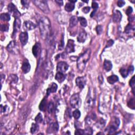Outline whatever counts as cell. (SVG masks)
Masks as SVG:
<instances>
[{
	"label": "cell",
	"mask_w": 135,
	"mask_h": 135,
	"mask_svg": "<svg viewBox=\"0 0 135 135\" xmlns=\"http://www.w3.org/2000/svg\"><path fill=\"white\" fill-rule=\"evenodd\" d=\"M122 18V14L119 11L115 10L113 13V22L116 23L119 22Z\"/></svg>",
	"instance_id": "13"
},
{
	"label": "cell",
	"mask_w": 135,
	"mask_h": 135,
	"mask_svg": "<svg viewBox=\"0 0 135 135\" xmlns=\"http://www.w3.org/2000/svg\"><path fill=\"white\" fill-rule=\"evenodd\" d=\"M57 89H58V86H57V84L55 83H53L51 85V87L49 89H48L47 95L49 96L50 94V93L56 92Z\"/></svg>",
	"instance_id": "20"
},
{
	"label": "cell",
	"mask_w": 135,
	"mask_h": 135,
	"mask_svg": "<svg viewBox=\"0 0 135 135\" xmlns=\"http://www.w3.org/2000/svg\"><path fill=\"white\" fill-rule=\"evenodd\" d=\"M8 11L9 12L13 14V16L15 18H19L21 16V14L17 10L16 6L13 3H10L8 5Z\"/></svg>",
	"instance_id": "7"
},
{
	"label": "cell",
	"mask_w": 135,
	"mask_h": 135,
	"mask_svg": "<svg viewBox=\"0 0 135 135\" xmlns=\"http://www.w3.org/2000/svg\"><path fill=\"white\" fill-rule=\"evenodd\" d=\"M22 70L24 74H27L31 70V65L27 61H25L22 66Z\"/></svg>",
	"instance_id": "16"
},
{
	"label": "cell",
	"mask_w": 135,
	"mask_h": 135,
	"mask_svg": "<svg viewBox=\"0 0 135 135\" xmlns=\"http://www.w3.org/2000/svg\"><path fill=\"white\" fill-rule=\"evenodd\" d=\"M8 80L11 83H17L18 80V78L16 75L11 74L9 77Z\"/></svg>",
	"instance_id": "26"
},
{
	"label": "cell",
	"mask_w": 135,
	"mask_h": 135,
	"mask_svg": "<svg viewBox=\"0 0 135 135\" xmlns=\"http://www.w3.org/2000/svg\"><path fill=\"white\" fill-rule=\"evenodd\" d=\"M128 20H129V21H130V22H131V21H134V17H129Z\"/></svg>",
	"instance_id": "51"
},
{
	"label": "cell",
	"mask_w": 135,
	"mask_h": 135,
	"mask_svg": "<svg viewBox=\"0 0 135 135\" xmlns=\"http://www.w3.org/2000/svg\"><path fill=\"white\" fill-rule=\"evenodd\" d=\"M33 3L39 8L41 10H42L45 13H49L50 12L49 6L48 5L47 2L44 0L42 1H33Z\"/></svg>",
	"instance_id": "4"
},
{
	"label": "cell",
	"mask_w": 135,
	"mask_h": 135,
	"mask_svg": "<svg viewBox=\"0 0 135 135\" xmlns=\"http://www.w3.org/2000/svg\"><path fill=\"white\" fill-rule=\"evenodd\" d=\"M35 122L37 123H41L43 121V116L41 113H39L35 118Z\"/></svg>",
	"instance_id": "36"
},
{
	"label": "cell",
	"mask_w": 135,
	"mask_h": 135,
	"mask_svg": "<svg viewBox=\"0 0 135 135\" xmlns=\"http://www.w3.org/2000/svg\"><path fill=\"white\" fill-rule=\"evenodd\" d=\"M55 78H56V80L58 81L59 83H61V82L65 81V74H63V73L58 72L56 75Z\"/></svg>",
	"instance_id": "18"
},
{
	"label": "cell",
	"mask_w": 135,
	"mask_h": 135,
	"mask_svg": "<svg viewBox=\"0 0 135 135\" xmlns=\"http://www.w3.org/2000/svg\"><path fill=\"white\" fill-rule=\"evenodd\" d=\"M82 12L84 13H88L90 11V8L89 6H86L82 9Z\"/></svg>",
	"instance_id": "43"
},
{
	"label": "cell",
	"mask_w": 135,
	"mask_h": 135,
	"mask_svg": "<svg viewBox=\"0 0 135 135\" xmlns=\"http://www.w3.org/2000/svg\"><path fill=\"white\" fill-rule=\"evenodd\" d=\"M73 116L75 119H78L81 116V113L79 110H75V111L73 112Z\"/></svg>",
	"instance_id": "37"
},
{
	"label": "cell",
	"mask_w": 135,
	"mask_h": 135,
	"mask_svg": "<svg viewBox=\"0 0 135 135\" xmlns=\"http://www.w3.org/2000/svg\"><path fill=\"white\" fill-rule=\"evenodd\" d=\"M78 21L80 23V24L82 26L86 27L87 26V21L85 18L83 17H78Z\"/></svg>",
	"instance_id": "31"
},
{
	"label": "cell",
	"mask_w": 135,
	"mask_h": 135,
	"mask_svg": "<svg viewBox=\"0 0 135 135\" xmlns=\"http://www.w3.org/2000/svg\"><path fill=\"white\" fill-rule=\"evenodd\" d=\"M74 7H75L74 3L69 2V3H67L65 4V8L66 11H67L68 12H72V11L74 10Z\"/></svg>",
	"instance_id": "21"
},
{
	"label": "cell",
	"mask_w": 135,
	"mask_h": 135,
	"mask_svg": "<svg viewBox=\"0 0 135 135\" xmlns=\"http://www.w3.org/2000/svg\"><path fill=\"white\" fill-rule=\"evenodd\" d=\"M93 100L92 98V97L91 96V94L90 93H89V96L87 98V100H86V103H87V106L88 107H90L91 106V105L93 104Z\"/></svg>",
	"instance_id": "32"
},
{
	"label": "cell",
	"mask_w": 135,
	"mask_h": 135,
	"mask_svg": "<svg viewBox=\"0 0 135 135\" xmlns=\"http://www.w3.org/2000/svg\"><path fill=\"white\" fill-rule=\"evenodd\" d=\"M9 29V26L7 24H2L1 25V30L2 31H4V32H6V31H8Z\"/></svg>",
	"instance_id": "40"
},
{
	"label": "cell",
	"mask_w": 135,
	"mask_h": 135,
	"mask_svg": "<svg viewBox=\"0 0 135 135\" xmlns=\"http://www.w3.org/2000/svg\"><path fill=\"white\" fill-rule=\"evenodd\" d=\"M128 106L129 108L132 109H135V99L134 98H132V99L129 100V101L128 103Z\"/></svg>",
	"instance_id": "38"
},
{
	"label": "cell",
	"mask_w": 135,
	"mask_h": 135,
	"mask_svg": "<svg viewBox=\"0 0 135 135\" xmlns=\"http://www.w3.org/2000/svg\"><path fill=\"white\" fill-rule=\"evenodd\" d=\"M107 80L110 84H113L119 80V78L116 75H112L108 78Z\"/></svg>",
	"instance_id": "23"
},
{
	"label": "cell",
	"mask_w": 135,
	"mask_h": 135,
	"mask_svg": "<svg viewBox=\"0 0 135 135\" xmlns=\"http://www.w3.org/2000/svg\"><path fill=\"white\" fill-rule=\"evenodd\" d=\"M78 22V18H77V17L73 16L70 18V27H73L77 25Z\"/></svg>",
	"instance_id": "22"
},
{
	"label": "cell",
	"mask_w": 135,
	"mask_h": 135,
	"mask_svg": "<svg viewBox=\"0 0 135 135\" xmlns=\"http://www.w3.org/2000/svg\"><path fill=\"white\" fill-rule=\"evenodd\" d=\"M104 67L105 70H106L107 71H109L111 70L113 68V65H112L111 62L110 61L106 60L104 62Z\"/></svg>",
	"instance_id": "19"
},
{
	"label": "cell",
	"mask_w": 135,
	"mask_h": 135,
	"mask_svg": "<svg viewBox=\"0 0 135 135\" xmlns=\"http://www.w3.org/2000/svg\"><path fill=\"white\" fill-rule=\"evenodd\" d=\"M21 25V21L19 19V18H15L14 23V30L13 35H14L16 33H17L20 29Z\"/></svg>",
	"instance_id": "14"
},
{
	"label": "cell",
	"mask_w": 135,
	"mask_h": 135,
	"mask_svg": "<svg viewBox=\"0 0 135 135\" xmlns=\"http://www.w3.org/2000/svg\"><path fill=\"white\" fill-rule=\"evenodd\" d=\"M56 2L59 4V5H60V6L63 5V1H57V0H56Z\"/></svg>",
	"instance_id": "50"
},
{
	"label": "cell",
	"mask_w": 135,
	"mask_h": 135,
	"mask_svg": "<svg viewBox=\"0 0 135 135\" xmlns=\"http://www.w3.org/2000/svg\"><path fill=\"white\" fill-rule=\"evenodd\" d=\"M74 42L73 40H69L67 43V47L65 48V51L68 53L74 52Z\"/></svg>",
	"instance_id": "10"
},
{
	"label": "cell",
	"mask_w": 135,
	"mask_h": 135,
	"mask_svg": "<svg viewBox=\"0 0 135 135\" xmlns=\"http://www.w3.org/2000/svg\"><path fill=\"white\" fill-rule=\"evenodd\" d=\"M48 108V111L49 112V113H51L53 112L54 109V105L53 104V103L52 102H50L48 106L47 107Z\"/></svg>",
	"instance_id": "33"
},
{
	"label": "cell",
	"mask_w": 135,
	"mask_h": 135,
	"mask_svg": "<svg viewBox=\"0 0 135 135\" xmlns=\"http://www.w3.org/2000/svg\"><path fill=\"white\" fill-rule=\"evenodd\" d=\"M28 34L26 32H23L19 35V39L22 45H26L28 41Z\"/></svg>",
	"instance_id": "12"
},
{
	"label": "cell",
	"mask_w": 135,
	"mask_h": 135,
	"mask_svg": "<svg viewBox=\"0 0 135 135\" xmlns=\"http://www.w3.org/2000/svg\"><path fill=\"white\" fill-rule=\"evenodd\" d=\"M87 34L85 31H83L79 33V35L78 36L77 40L79 42L83 43L87 39Z\"/></svg>",
	"instance_id": "17"
},
{
	"label": "cell",
	"mask_w": 135,
	"mask_h": 135,
	"mask_svg": "<svg viewBox=\"0 0 135 135\" xmlns=\"http://www.w3.org/2000/svg\"><path fill=\"white\" fill-rule=\"evenodd\" d=\"M134 66L132 65L130 66V67L128 68V72L131 73V74H132V73L134 72Z\"/></svg>",
	"instance_id": "49"
},
{
	"label": "cell",
	"mask_w": 135,
	"mask_h": 135,
	"mask_svg": "<svg viewBox=\"0 0 135 135\" xmlns=\"http://www.w3.org/2000/svg\"><path fill=\"white\" fill-rule=\"evenodd\" d=\"M92 7L93 9V11L92 13H91V15H90V17H92L93 16L95 15V14L96 12V11H97V9L98 8V4L97 3H96L95 1H93L92 3Z\"/></svg>",
	"instance_id": "28"
},
{
	"label": "cell",
	"mask_w": 135,
	"mask_h": 135,
	"mask_svg": "<svg viewBox=\"0 0 135 135\" xmlns=\"http://www.w3.org/2000/svg\"><path fill=\"white\" fill-rule=\"evenodd\" d=\"M63 47H64V38H63V35H62V39L60 41V45H59V49L62 50L63 49Z\"/></svg>",
	"instance_id": "42"
},
{
	"label": "cell",
	"mask_w": 135,
	"mask_h": 135,
	"mask_svg": "<svg viewBox=\"0 0 135 135\" xmlns=\"http://www.w3.org/2000/svg\"><path fill=\"white\" fill-rule=\"evenodd\" d=\"M77 86L80 89H82L85 86L86 84V78L84 77H78L75 80Z\"/></svg>",
	"instance_id": "9"
},
{
	"label": "cell",
	"mask_w": 135,
	"mask_h": 135,
	"mask_svg": "<svg viewBox=\"0 0 135 135\" xmlns=\"http://www.w3.org/2000/svg\"><path fill=\"white\" fill-rule=\"evenodd\" d=\"M7 50L10 53L15 54L17 53L18 51V47L17 43L14 41H12L9 43V44L7 47Z\"/></svg>",
	"instance_id": "6"
},
{
	"label": "cell",
	"mask_w": 135,
	"mask_h": 135,
	"mask_svg": "<svg viewBox=\"0 0 135 135\" xmlns=\"http://www.w3.org/2000/svg\"><path fill=\"white\" fill-rule=\"evenodd\" d=\"M24 27L25 29H27V30H32L36 27V26L32 22L27 21L24 23Z\"/></svg>",
	"instance_id": "15"
},
{
	"label": "cell",
	"mask_w": 135,
	"mask_h": 135,
	"mask_svg": "<svg viewBox=\"0 0 135 135\" xmlns=\"http://www.w3.org/2000/svg\"><path fill=\"white\" fill-rule=\"evenodd\" d=\"M0 18L2 21H9L10 20V15L8 13H3L1 14L0 16Z\"/></svg>",
	"instance_id": "27"
},
{
	"label": "cell",
	"mask_w": 135,
	"mask_h": 135,
	"mask_svg": "<svg viewBox=\"0 0 135 135\" xmlns=\"http://www.w3.org/2000/svg\"><path fill=\"white\" fill-rule=\"evenodd\" d=\"M41 45L39 42H37L34 44V46L32 48V53L33 56L37 58V57L39 56L41 53Z\"/></svg>",
	"instance_id": "11"
},
{
	"label": "cell",
	"mask_w": 135,
	"mask_h": 135,
	"mask_svg": "<svg viewBox=\"0 0 135 135\" xmlns=\"http://www.w3.org/2000/svg\"><path fill=\"white\" fill-rule=\"evenodd\" d=\"M132 8H131V6H129L128 9H127L126 10V14L128 15H129L131 14V13L132 12Z\"/></svg>",
	"instance_id": "44"
},
{
	"label": "cell",
	"mask_w": 135,
	"mask_h": 135,
	"mask_svg": "<svg viewBox=\"0 0 135 135\" xmlns=\"http://www.w3.org/2000/svg\"><path fill=\"white\" fill-rule=\"evenodd\" d=\"M69 68V65L68 64L65 62L61 61L59 62L57 65V69L58 72L64 73L65 71H67Z\"/></svg>",
	"instance_id": "8"
},
{
	"label": "cell",
	"mask_w": 135,
	"mask_h": 135,
	"mask_svg": "<svg viewBox=\"0 0 135 135\" xmlns=\"http://www.w3.org/2000/svg\"><path fill=\"white\" fill-rule=\"evenodd\" d=\"M84 134L86 135H92L93 134V130L90 127H88L84 130Z\"/></svg>",
	"instance_id": "39"
},
{
	"label": "cell",
	"mask_w": 135,
	"mask_h": 135,
	"mask_svg": "<svg viewBox=\"0 0 135 135\" xmlns=\"http://www.w3.org/2000/svg\"><path fill=\"white\" fill-rule=\"evenodd\" d=\"M1 81L2 82V81L3 80V79H5V75H4V74H1Z\"/></svg>",
	"instance_id": "52"
},
{
	"label": "cell",
	"mask_w": 135,
	"mask_h": 135,
	"mask_svg": "<svg viewBox=\"0 0 135 135\" xmlns=\"http://www.w3.org/2000/svg\"><path fill=\"white\" fill-rule=\"evenodd\" d=\"M125 4V2L122 0H120L117 2V5L119 7H122Z\"/></svg>",
	"instance_id": "46"
},
{
	"label": "cell",
	"mask_w": 135,
	"mask_h": 135,
	"mask_svg": "<svg viewBox=\"0 0 135 135\" xmlns=\"http://www.w3.org/2000/svg\"><path fill=\"white\" fill-rule=\"evenodd\" d=\"M120 125V120L117 118H115V120L107 128L106 131L109 132V134H113L118 128Z\"/></svg>",
	"instance_id": "5"
},
{
	"label": "cell",
	"mask_w": 135,
	"mask_h": 135,
	"mask_svg": "<svg viewBox=\"0 0 135 135\" xmlns=\"http://www.w3.org/2000/svg\"><path fill=\"white\" fill-rule=\"evenodd\" d=\"M47 108V99L44 98L41 101L39 105V109L41 111H44Z\"/></svg>",
	"instance_id": "24"
},
{
	"label": "cell",
	"mask_w": 135,
	"mask_h": 135,
	"mask_svg": "<svg viewBox=\"0 0 135 135\" xmlns=\"http://www.w3.org/2000/svg\"><path fill=\"white\" fill-rule=\"evenodd\" d=\"M84 130L82 129H77L75 132V135H84Z\"/></svg>",
	"instance_id": "45"
},
{
	"label": "cell",
	"mask_w": 135,
	"mask_h": 135,
	"mask_svg": "<svg viewBox=\"0 0 135 135\" xmlns=\"http://www.w3.org/2000/svg\"><path fill=\"white\" fill-rule=\"evenodd\" d=\"M41 35L43 39H46L49 37L51 34V27L50 20L47 17H43L39 21Z\"/></svg>",
	"instance_id": "1"
},
{
	"label": "cell",
	"mask_w": 135,
	"mask_h": 135,
	"mask_svg": "<svg viewBox=\"0 0 135 135\" xmlns=\"http://www.w3.org/2000/svg\"><path fill=\"white\" fill-rule=\"evenodd\" d=\"M96 31L98 35L101 34L102 32V26H98L96 27Z\"/></svg>",
	"instance_id": "41"
},
{
	"label": "cell",
	"mask_w": 135,
	"mask_h": 135,
	"mask_svg": "<svg viewBox=\"0 0 135 135\" xmlns=\"http://www.w3.org/2000/svg\"><path fill=\"white\" fill-rule=\"evenodd\" d=\"M120 73L121 75H122V77L123 78H126L128 75L129 72L128 71V70L126 69L125 68H122L120 70Z\"/></svg>",
	"instance_id": "34"
},
{
	"label": "cell",
	"mask_w": 135,
	"mask_h": 135,
	"mask_svg": "<svg viewBox=\"0 0 135 135\" xmlns=\"http://www.w3.org/2000/svg\"><path fill=\"white\" fill-rule=\"evenodd\" d=\"M21 3L22 4V5H23L26 8H28L29 7V1H21Z\"/></svg>",
	"instance_id": "47"
},
{
	"label": "cell",
	"mask_w": 135,
	"mask_h": 135,
	"mask_svg": "<svg viewBox=\"0 0 135 135\" xmlns=\"http://www.w3.org/2000/svg\"><path fill=\"white\" fill-rule=\"evenodd\" d=\"M39 129V126L38 124H36V123H32L31 128V132L32 134H35L38 131Z\"/></svg>",
	"instance_id": "29"
},
{
	"label": "cell",
	"mask_w": 135,
	"mask_h": 135,
	"mask_svg": "<svg viewBox=\"0 0 135 135\" xmlns=\"http://www.w3.org/2000/svg\"><path fill=\"white\" fill-rule=\"evenodd\" d=\"M134 31H135L134 27L132 26L130 24H128L127 26L126 27L125 32L126 33L129 34H131L132 32H134Z\"/></svg>",
	"instance_id": "25"
},
{
	"label": "cell",
	"mask_w": 135,
	"mask_h": 135,
	"mask_svg": "<svg viewBox=\"0 0 135 135\" xmlns=\"http://www.w3.org/2000/svg\"><path fill=\"white\" fill-rule=\"evenodd\" d=\"M50 128V130H51L52 131H53L54 132H57L58 131L59 128L58 123L57 122H54L53 123H52Z\"/></svg>",
	"instance_id": "30"
},
{
	"label": "cell",
	"mask_w": 135,
	"mask_h": 135,
	"mask_svg": "<svg viewBox=\"0 0 135 135\" xmlns=\"http://www.w3.org/2000/svg\"><path fill=\"white\" fill-rule=\"evenodd\" d=\"M70 104L73 108H78L81 105V99L79 93L73 95L70 100Z\"/></svg>",
	"instance_id": "3"
},
{
	"label": "cell",
	"mask_w": 135,
	"mask_h": 135,
	"mask_svg": "<svg viewBox=\"0 0 135 135\" xmlns=\"http://www.w3.org/2000/svg\"><path fill=\"white\" fill-rule=\"evenodd\" d=\"M113 41L112 40H110L108 41V42H107V44L106 45V48H108V47H111V45H113Z\"/></svg>",
	"instance_id": "48"
},
{
	"label": "cell",
	"mask_w": 135,
	"mask_h": 135,
	"mask_svg": "<svg viewBox=\"0 0 135 135\" xmlns=\"http://www.w3.org/2000/svg\"><path fill=\"white\" fill-rule=\"evenodd\" d=\"M91 50L88 49L77 59V67L80 71H82L86 67V65L90 57Z\"/></svg>",
	"instance_id": "2"
},
{
	"label": "cell",
	"mask_w": 135,
	"mask_h": 135,
	"mask_svg": "<svg viewBox=\"0 0 135 135\" xmlns=\"http://www.w3.org/2000/svg\"><path fill=\"white\" fill-rule=\"evenodd\" d=\"M129 84H130V86L131 87L132 89V92H133V93L134 95L135 94L134 90H135V75L132 77L131 79L130 80V81L129 82Z\"/></svg>",
	"instance_id": "35"
}]
</instances>
